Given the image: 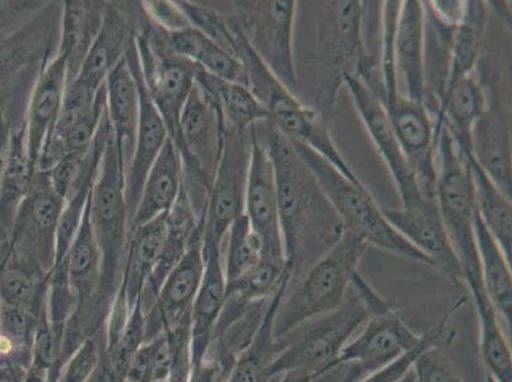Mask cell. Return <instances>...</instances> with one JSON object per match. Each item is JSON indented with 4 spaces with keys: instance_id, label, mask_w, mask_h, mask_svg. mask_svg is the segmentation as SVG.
Instances as JSON below:
<instances>
[{
    "instance_id": "obj_1",
    "label": "cell",
    "mask_w": 512,
    "mask_h": 382,
    "mask_svg": "<svg viewBox=\"0 0 512 382\" xmlns=\"http://www.w3.org/2000/svg\"><path fill=\"white\" fill-rule=\"evenodd\" d=\"M254 130L273 163L283 245L295 274L302 260L327 253L341 239L344 227L291 139L268 121Z\"/></svg>"
},
{
    "instance_id": "obj_2",
    "label": "cell",
    "mask_w": 512,
    "mask_h": 382,
    "mask_svg": "<svg viewBox=\"0 0 512 382\" xmlns=\"http://www.w3.org/2000/svg\"><path fill=\"white\" fill-rule=\"evenodd\" d=\"M355 296L339 309L319 316L306 326L299 337L286 340V346L269 367L271 377L291 370H304L314 379L333 370L352 335L377 312L389 305L366 279L357 273L352 281Z\"/></svg>"
},
{
    "instance_id": "obj_3",
    "label": "cell",
    "mask_w": 512,
    "mask_h": 382,
    "mask_svg": "<svg viewBox=\"0 0 512 382\" xmlns=\"http://www.w3.org/2000/svg\"><path fill=\"white\" fill-rule=\"evenodd\" d=\"M237 59L244 65L246 87L267 110L268 123L291 141L313 149L352 184L367 188L338 151L319 114L301 104L295 93L278 81L242 34L239 35Z\"/></svg>"
},
{
    "instance_id": "obj_4",
    "label": "cell",
    "mask_w": 512,
    "mask_h": 382,
    "mask_svg": "<svg viewBox=\"0 0 512 382\" xmlns=\"http://www.w3.org/2000/svg\"><path fill=\"white\" fill-rule=\"evenodd\" d=\"M369 246L361 235L344 230L341 239L316 260L295 291L283 297L274 318V337L286 338L309 321L339 309L347 300L348 288Z\"/></svg>"
},
{
    "instance_id": "obj_5",
    "label": "cell",
    "mask_w": 512,
    "mask_h": 382,
    "mask_svg": "<svg viewBox=\"0 0 512 382\" xmlns=\"http://www.w3.org/2000/svg\"><path fill=\"white\" fill-rule=\"evenodd\" d=\"M90 221L102 255L99 304L107 320L119 290L129 240L124 170L113 135L106 144L99 174L91 191Z\"/></svg>"
},
{
    "instance_id": "obj_6",
    "label": "cell",
    "mask_w": 512,
    "mask_h": 382,
    "mask_svg": "<svg viewBox=\"0 0 512 382\" xmlns=\"http://www.w3.org/2000/svg\"><path fill=\"white\" fill-rule=\"evenodd\" d=\"M296 151L313 171L321 190L342 221L344 230L356 232L367 244L402 256L412 262L435 268L434 263L404 239L384 217L370 190L360 188L342 175L333 165L304 144L293 142Z\"/></svg>"
},
{
    "instance_id": "obj_7",
    "label": "cell",
    "mask_w": 512,
    "mask_h": 382,
    "mask_svg": "<svg viewBox=\"0 0 512 382\" xmlns=\"http://www.w3.org/2000/svg\"><path fill=\"white\" fill-rule=\"evenodd\" d=\"M144 87L169 132L175 147L180 143V119L195 85L197 65L166 51L147 16L136 37Z\"/></svg>"
},
{
    "instance_id": "obj_8",
    "label": "cell",
    "mask_w": 512,
    "mask_h": 382,
    "mask_svg": "<svg viewBox=\"0 0 512 382\" xmlns=\"http://www.w3.org/2000/svg\"><path fill=\"white\" fill-rule=\"evenodd\" d=\"M234 13L227 15L239 26L251 48L259 55L278 81L295 93L297 81L293 31L297 2H236Z\"/></svg>"
},
{
    "instance_id": "obj_9",
    "label": "cell",
    "mask_w": 512,
    "mask_h": 382,
    "mask_svg": "<svg viewBox=\"0 0 512 382\" xmlns=\"http://www.w3.org/2000/svg\"><path fill=\"white\" fill-rule=\"evenodd\" d=\"M251 146V129L225 128L221 160L202 218L204 242L223 246L228 228L244 214Z\"/></svg>"
},
{
    "instance_id": "obj_10",
    "label": "cell",
    "mask_w": 512,
    "mask_h": 382,
    "mask_svg": "<svg viewBox=\"0 0 512 382\" xmlns=\"http://www.w3.org/2000/svg\"><path fill=\"white\" fill-rule=\"evenodd\" d=\"M64 200L51 186L46 172L35 171L29 194L18 211L11 250L50 274L55 265L57 231Z\"/></svg>"
},
{
    "instance_id": "obj_11",
    "label": "cell",
    "mask_w": 512,
    "mask_h": 382,
    "mask_svg": "<svg viewBox=\"0 0 512 382\" xmlns=\"http://www.w3.org/2000/svg\"><path fill=\"white\" fill-rule=\"evenodd\" d=\"M341 81L347 86L351 93L352 100L355 102L358 114L365 124L367 133L374 142L377 152L383 158L386 167L392 175L395 186L402 199L403 208L412 209L427 206L418 191L416 181H414L411 166H409L403 148L400 146L399 139L392 123L386 115L383 102L374 91L356 74L343 73Z\"/></svg>"
},
{
    "instance_id": "obj_12",
    "label": "cell",
    "mask_w": 512,
    "mask_h": 382,
    "mask_svg": "<svg viewBox=\"0 0 512 382\" xmlns=\"http://www.w3.org/2000/svg\"><path fill=\"white\" fill-rule=\"evenodd\" d=\"M62 3H46L12 29L0 32V90L34 65L57 57Z\"/></svg>"
},
{
    "instance_id": "obj_13",
    "label": "cell",
    "mask_w": 512,
    "mask_h": 382,
    "mask_svg": "<svg viewBox=\"0 0 512 382\" xmlns=\"http://www.w3.org/2000/svg\"><path fill=\"white\" fill-rule=\"evenodd\" d=\"M204 272L203 223L198 227L184 258L171 270L158 291L146 318V342L162 333L171 332L186 319L192 310Z\"/></svg>"
},
{
    "instance_id": "obj_14",
    "label": "cell",
    "mask_w": 512,
    "mask_h": 382,
    "mask_svg": "<svg viewBox=\"0 0 512 382\" xmlns=\"http://www.w3.org/2000/svg\"><path fill=\"white\" fill-rule=\"evenodd\" d=\"M253 146L246 184L245 216L251 228L262 241V258L277 263H288L279 222L278 191L276 174L267 149L259 141L254 127Z\"/></svg>"
},
{
    "instance_id": "obj_15",
    "label": "cell",
    "mask_w": 512,
    "mask_h": 382,
    "mask_svg": "<svg viewBox=\"0 0 512 382\" xmlns=\"http://www.w3.org/2000/svg\"><path fill=\"white\" fill-rule=\"evenodd\" d=\"M422 340L423 335L408 328L389 306L371 316L362 333L343 348L335 367L351 365L362 380L416 348Z\"/></svg>"
},
{
    "instance_id": "obj_16",
    "label": "cell",
    "mask_w": 512,
    "mask_h": 382,
    "mask_svg": "<svg viewBox=\"0 0 512 382\" xmlns=\"http://www.w3.org/2000/svg\"><path fill=\"white\" fill-rule=\"evenodd\" d=\"M125 58H127L130 71L136 78L139 100H141L136 146H134L132 161H130L124 174V195L130 225V221L136 213L139 199H141L144 181H146L152 166L155 165L158 156H160L162 148L169 141V132H167L164 120L158 114L155 105L148 96L146 87H144L136 39L130 43Z\"/></svg>"
},
{
    "instance_id": "obj_17",
    "label": "cell",
    "mask_w": 512,
    "mask_h": 382,
    "mask_svg": "<svg viewBox=\"0 0 512 382\" xmlns=\"http://www.w3.org/2000/svg\"><path fill=\"white\" fill-rule=\"evenodd\" d=\"M144 17L142 4L127 7L106 3L100 34L79 72L78 81L99 91L110 72L125 58L130 43L141 30Z\"/></svg>"
},
{
    "instance_id": "obj_18",
    "label": "cell",
    "mask_w": 512,
    "mask_h": 382,
    "mask_svg": "<svg viewBox=\"0 0 512 382\" xmlns=\"http://www.w3.org/2000/svg\"><path fill=\"white\" fill-rule=\"evenodd\" d=\"M386 221L400 235L411 242L414 248L425 254L455 284H462V272L459 262L446 234L437 203L420 208H384L381 207Z\"/></svg>"
},
{
    "instance_id": "obj_19",
    "label": "cell",
    "mask_w": 512,
    "mask_h": 382,
    "mask_svg": "<svg viewBox=\"0 0 512 382\" xmlns=\"http://www.w3.org/2000/svg\"><path fill=\"white\" fill-rule=\"evenodd\" d=\"M327 50L339 78L356 74L366 81L374 76L375 63L363 36V2L337 0L327 4Z\"/></svg>"
},
{
    "instance_id": "obj_20",
    "label": "cell",
    "mask_w": 512,
    "mask_h": 382,
    "mask_svg": "<svg viewBox=\"0 0 512 382\" xmlns=\"http://www.w3.org/2000/svg\"><path fill=\"white\" fill-rule=\"evenodd\" d=\"M425 7L418 0L400 3L394 57L399 92L425 105ZM426 106V105H425Z\"/></svg>"
},
{
    "instance_id": "obj_21",
    "label": "cell",
    "mask_w": 512,
    "mask_h": 382,
    "mask_svg": "<svg viewBox=\"0 0 512 382\" xmlns=\"http://www.w3.org/2000/svg\"><path fill=\"white\" fill-rule=\"evenodd\" d=\"M67 90V64L62 55L46 60L35 79L26 109L27 148L32 165L58 123Z\"/></svg>"
},
{
    "instance_id": "obj_22",
    "label": "cell",
    "mask_w": 512,
    "mask_h": 382,
    "mask_svg": "<svg viewBox=\"0 0 512 382\" xmlns=\"http://www.w3.org/2000/svg\"><path fill=\"white\" fill-rule=\"evenodd\" d=\"M204 272L192 310V362H202L211 344L213 330L226 302V277L222 246L203 241Z\"/></svg>"
},
{
    "instance_id": "obj_23",
    "label": "cell",
    "mask_w": 512,
    "mask_h": 382,
    "mask_svg": "<svg viewBox=\"0 0 512 382\" xmlns=\"http://www.w3.org/2000/svg\"><path fill=\"white\" fill-rule=\"evenodd\" d=\"M105 92L111 135L125 174L132 161L141 115L138 85L130 71L127 58L121 60L107 76Z\"/></svg>"
},
{
    "instance_id": "obj_24",
    "label": "cell",
    "mask_w": 512,
    "mask_h": 382,
    "mask_svg": "<svg viewBox=\"0 0 512 382\" xmlns=\"http://www.w3.org/2000/svg\"><path fill=\"white\" fill-rule=\"evenodd\" d=\"M105 2L68 0L62 3L58 54L67 64V85L76 81L100 34Z\"/></svg>"
},
{
    "instance_id": "obj_25",
    "label": "cell",
    "mask_w": 512,
    "mask_h": 382,
    "mask_svg": "<svg viewBox=\"0 0 512 382\" xmlns=\"http://www.w3.org/2000/svg\"><path fill=\"white\" fill-rule=\"evenodd\" d=\"M183 185V160L178 148L169 138L144 181L141 199L130 221L129 232L169 213L178 200Z\"/></svg>"
},
{
    "instance_id": "obj_26",
    "label": "cell",
    "mask_w": 512,
    "mask_h": 382,
    "mask_svg": "<svg viewBox=\"0 0 512 382\" xmlns=\"http://www.w3.org/2000/svg\"><path fill=\"white\" fill-rule=\"evenodd\" d=\"M200 225H202V220L194 212L183 185L178 200L166 216L164 245H162L156 268L142 295L141 302L144 312L150 309L171 270L184 258L190 241Z\"/></svg>"
},
{
    "instance_id": "obj_27",
    "label": "cell",
    "mask_w": 512,
    "mask_h": 382,
    "mask_svg": "<svg viewBox=\"0 0 512 382\" xmlns=\"http://www.w3.org/2000/svg\"><path fill=\"white\" fill-rule=\"evenodd\" d=\"M487 105L486 93L476 78L460 79L445 93L437 109L434 123L436 142L441 128L445 127L460 152L473 153V129Z\"/></svg>"
},
{
    "instance_id": "obj_28",
    "label": "cell",
    "mask_w": 512,
    "mask_h": 382,
    "mask_svg": "<svg viewBox=\"0 0 512 382\" xmlns=\"http://www.w3.org/2000/svg\"><path fill=\"white\" fill-rule=\"evenodd\" d=\"M155 26L162 46L175 57L189 60L213 76L246 86L244 65L194 27L166 31Z\"/></svg>"
},
{
    "instance_id": "obj_29",
    "label": "cell",
    "mask_w": 512,
    "mask_h": 382,
    "mask_svg": "<svg viewBox=\"0 0 512 382\" xmlns=\"http://www.w3.org/2000/svg\"><path fill=\"white\" fill-rule=\"evenodd\" d=\"M290 283H283L269 300L253 339L237 356L227 382H268L271 379L269 367L286 346L285 339L274 337V318Z\"/></svg>"
},
{
    "instance_id": "obj_30",
    "label": "cell",
    "mask_w": 512,
    "mask_h": 382,
    "mask_svg": "<svg viewBox=\"0 0 512 382\" xmlns=\"http://www.w3.org/2000/svg\"><path fill=\"white\" fill-rule=\"evenodd\" d=\"M473 156L507 197H512L511 139L496 110L487 105L472 134Z\"/></svg>"
},
{
    "instance_id": "obj_31",
    "label": "cell",
    "mask_w": 512,
    "mask_h": 382,
    "mask_svg": "<svg viewBox=\"0 0 512 382\" xmlns=\"http://www.w3.org/2000/svg\"><path fill=\"white\" fill-rule=\"evenodd\" d=\"M194 82L220 109L226 127L249 130L268 121L267 110L248 87L213 76L198 65Z\"/></svg>"
},
{
    "instance_id": "obj_32",
    "label": "cell",
    "mask_w": 512,
    "mask_h": 382,
    "mask_svg": "<svg viewBox=\"0 0 512 382\" xmlns=\"http://www.w3.org/2000/svg\"><path fill=\"white\" fill-rule=\"evenodd\" d=\"M474 232H476L479 264L484 288L490 298L498 318L504 321L511 334L512 324V277L511 264L507 262L490 231L484 226L481 217L474 212Z\"/></svg>"
},
{
    "instance_id": "obj_33",
    "label": "cell",
    "mask_w": 512,
    "mask_h": 382,
    "mask_svg": "<svg viewBox=\"0 0 512 382\" xmlns=\"http://www.w3.org/2000/svg\"><path fill=\"white\" fill-rule=\"evenodd\" d=\"M472 176L476 208L487 230L500 246L507 262L512 258V207L511 198L493 183L483 171L473 153H463Z\"/></svg>"
},
{
    "instance_id": "obj_34",
    "label": "cell",
    "mask_w": 512,
    "mask_h": 382,
    "mask_svg": "<svg viewBox=\"0 0 512 382\" xmlns=\"http://www.w3.org/2000/svg\"><path fill=\"white\" fill-rule=\"evenodd\" d=\"M48 277L39 265L15 251H9L0 265V302L40 312L48 296Z\"/></svg>"
},
{
    "instance_id": "obj_35",
    "label": "cell",
    "mask_w": 512,
    "mask_h": 382,
    "mask_svg": "<svg viewBox=\"0 0 512 382\" xmlns=\"http://www.w3.org/2000/svg\"><path fill=\"white\" fill-rule=\"evenodd\" d=\"M487 25V6L484 2H465L462 22L454 27L449 50V71L445 92L460 79L472 76L481 53ZM444 97V96H442ZM439 109V107H437Z\"/></svg>"
},
{
    "instance_id": "obj_36",
    "label": "cell",
    "mask_w": 512,
    "mask_h": 382,
    "mask_svg": "<svg viewBox=\"0 0 512 382\" xmlns=\"http://www.w3.org/2000/svg\"><path fill=\"white\" fill-rule=\"evenodd\" d=\"M225 268L226 287L239 281L253 270L262 259V241L251 228L248 217L241 214L228 228Z\"/></svg>"
},
{
    "instance_id": "obj_37",
    "label": "cell",
    "mask_w": 512,
    "mask_h": 382,
    "mask_svg": "<svg viewBox=\"0 0 512 382\" xmlns=\"http://www.w3.org/2000/svg\"><path fill=\"white\" fill-rule=\"evenodd\" d=\"M144 343H146V318H144L142 302L139 301L130 312L127 324L119 338L113 346L104 348V363L113 379L123 381L134 354Z\"/></svg>"
},
{
    "instance_id": "obj_38",
    "label": "cell",
    "mask_w": 512,
    "mask_h": 382,
    "mask_svg": "<svg viewBox=\"0 0 512 382\" xmlns=\"http://www.w3.org/2000/svg\"><path fill=\"white\" fill-rule=\"evenodd\" d=\"M451 335H454V333L446 329L432 330V332L423 335L421 344H418L416 348L403 354L402 357L397 358V360L389 363V365L367 375L360 382H399L412 370L414 363H416L422 353H425L427 349L441 348L444 344L450 342Z\"/></svg>"
},
{
    "instance_id": "obj_39",
    "label": "cell",
    "mask_w": 512,
    "mask_h": 382,
    "mask_svg": "<svg viewBox=\"0 0 512 382\" xmlns=\"http://www.w3.org/2000/svg\"><path fill=\"white\" fill-rule=\"evenodd\" d=\"M104 358V334L88 338L68 358L58 382H90Z\"/></svg>"
},
{
    "instance_id": "obj_40",
    "label": "cell",
    "mask_w": 512,
    "mask_h": 382,
    "mask_svg": "<svg viewBox=\"0 0 512 382\" xmlns=\"http://www.w3.org/2000/svg\"><path fill=\"white\" fill-rule=\"evenodd\" d=\"M417 382H462L440 348L427 349L414 363Z\"/></svg>"
},
{
    "instance_id": "obj_41",
    "label": "cell",
    "mask_w": 512,
    "mask_h": 382,
    "mask_svg": "<svg viewBox=\"0 0 512 382\" xmlns=\"http://www.w3.org/2000/svg\"><path fill=\"white\" fill-rule=\"evenodd\" d=\"M143 12L153 25L166 31H178L190 27L176 2H143Z\"/></svg>"
},
{
    "instance_id": "obj_42",
    "label": "cell",
    "mask_w": 512,
    "mask_h": 382,
    "mask_svg": "<svg viewBox=\"0 0 512 382\" xmlns=\"http://www.w3.org/2000/svg\"><path fill=\"white\" fill-rule=\"evenodd\" d=\"M428 8L445 25L455 27L462 22L465 15V2L462 0H435Z\"/></svg>"
},
{
    "instance_id": "obj_43",
    "label": "cell",
    "mask_w": 512,
    "mask_h": 382,
    "mask_svg": "<svg viewBox=\"0 0 512 382\" xmlns=\"http://www.w3.org/2000/svg\"><path fill=\"white\" fill-rule=\"evenodd\" d=\"M27 368L16 365H0V382H23L27 376Z\"/></svg>"
},
{
    "instance_id": "obj_44",
    "label": "cell",
    "mask_w": 512,
    "mask_h": 382,
    "mask_svg": "<svg viewBox=\"0 0 512 382\" xmlns=\"http://www.w3.org/2000/svg\"><path fill=\"white\" fill-rule=\"evenodd\" d=\"M41 64H44V63H41ZM41 64L34 65V67H31V68L27 69V71L25 73L21 74V76L18 77L16 79V81H13L12 83H9V85L4 87L3 90H0V107H2L4 102H6L8 100V97L11 96L12 93L17 90L18 86H20L21 83L23 81H25V79L27 77L30 76V74H32V73H34L36 71H39V69L41 67H43V65H41Z\"/></svg>"
},
{
    "instance_id": "obj_45",
    "label": "cell",
    "mask_w": 512,
    "mask_h": 382,
    "mask_svg": "<svg viewBox=\"0 0 512 382\" xmlns=\"http://www.w3.org/2000/svg\"><path fill=\"white\" fill-rule=\"evenodd\" d=\"M313 376L304 370H291L285 372L281 382H314Z\"/></svg>"
},
{
    "instance_id": "obj_46",
    "label": "cell",
    "mask_w": 512,
    "mask_h": 382,
    "mask_svg": "<svg viewBox=\"0 0 512 382\" xmlns=\"http://www.w3.org/2000/svg\"><path fill=\"white\" fill-rule=\"evenodd\" d=\"M90 382H124L120 380H115L113 377L109 375L107 372V368L104 363V358H102L101 365L99 370L96 371V374L93 375L92 380Z\"/></svg>"
},
{
    "instance_id": "obj_47",
    "label": "cell",
    "mask_w": 512,
    "mask_h": 382,
    "mask_svg": "<svg viewBox=\"0 0 512 382\" xmlns=\"http://www.w3.org/2000/svg\"><path fill=\"white\" fill-rule=\"evenodd\" d=\"M23 382H45V375L40 374V372H37L35 370H32V368L30 367L29 372H27L26 379Z\"/></svg>"
},
{
    "instance_id": "obj_48",
    "label": "cell",
    "mask_w": 512,
    "mask_h": 382,
    "mask_svg": "<svg viewBox=\"0 0 512 382\" xmlns=\"http://www.w3.org/2000/svg\"><path fill=\"white\" fill-rule=\"evenodd\" d=\"M399 382H417V379H416V374H414V370L412 368L411 371L408 372V374L406 376L403 377L402 380H400Z\"/></svg>"
},
{
    "instance_id": "obj_49",
    "label": "cell",
    "mask_w": 512,
    "mask_h": 382,
    "mask_svg": "<svg viewBox=\"0 0 512 382\" xmlns=\"http://www.w3.org/2000/svg\"><path fill=\"white\" fill-rule=\"evenodd\" d=\"M486 382H497L490 374L486 372Z\"/></svg>"
}]
</instances>
